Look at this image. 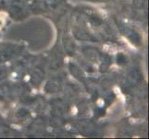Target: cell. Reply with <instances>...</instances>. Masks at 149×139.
<instances>
[]
</instances>
